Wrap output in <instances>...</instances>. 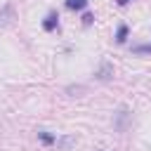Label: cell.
Wrapping results in <instances>:
<instances>
[{
	"instance_id": "30bf717a",
	"label": "cell",
	"mask_w": 151,
	"mask_h": 151,
	"mask_svg": "<svg viewBox=\"0 0 151 151\" xmlns=\"http://www.w3.org/2000/svg\"><path fill=\"white\" fill-rule=\"evenodd\" d=\"M127 2H130V0H118V5H120V7H125Z\"/></svg>"
},
{
	"instance_id": "3957f363",
	"label": "cell",
	"mask_w": 151,
	"mask_h": 151,
	"mask_svg": "<svg viewBox=\"0 0 151 151\" xmlns=\"http://www.w3.org/2000/svg\"><path fill=\"white\" fill-rule=\"evenodd\" d=\"M99 80H111L113 78V66L109 64V61H101V66H99V71L94 73Z\"/></svg>"
},
{
	"instance_id": "9c48e42d",
	"label": "cell",
	"mask_w": 151,
	"mask_h": 151,
	"mask_svg": "<svg viewBox=\"0 0 151 151\" xmlns=\"http://www.w3.org/2000/svg\"><path fill=\"white\" fill-rule=\"evenodd\" d=\"M151 50V45H137L134 47V52H149Z\"/></svg>"
},
{
	"instance_id": "8fae6325",
	"label": "cell",
	"mask_w": 151,
	"mask_h": 151,
	"mask_svg": "<svg viewBox=\"0 0 151 151\" xmlns=\"http://www.w3.org/2000/svg\"><path fill=\"white\" fill-rule=\"evenodd\" d=\"M99 151H104V149H99Z\"/></svg>"
},
{
	"instance_id": "5b68a950",
	"label": "cell",
	"mask_w": 151,
	"mask_h": 151,
	"mask_svg": "<svg viewBox=\"0 0 151 151\" xmlns=\"http://www.w3.org/2000/svg\"><path fill=\"white\" fill-rule=\"evenodd\" d=\"M125 40H127V26H125V24H120V26H118V33H116V42H118V45H123Z\"/></svg>"
},
{
	"instance_id": "8992f818",
	"label": "cell",
	"mask_w": 151,
	"mask_h": 151,
	"mask_svg": "<svg viewBox=\"0 0 151 151\" xmlns=\"http://www.w3.org/2000/svg\"><path fill=\"white\" fill-rule=\"evenodd\" d=\"M38 137H40V142H42V144H54V142H57V137H54V134H50V132H45V130H40V132H38Z\"/></svg>"
},
{
	"instance_id": "52a82bcc",
	"label": "cell",
	"mask_w": 151,
	"mask_h": 151,
	"mask_svg": "<svg viewBox=\"0 0 151 151\" xmlns=\"http://www.w3.org/2000/svg\"><path fill=\"white\" fill-rule=\"evenodd\" d=\"M87 5V0H66V7L68 9H83Z\"/></svg>"
},
{
	"instance_id": "277c9868",
	"label": "cell",
	"mask_w": 151,
	"mask_h": 151,
	"mask_svg": "<svg viewBox=\"0 0 151 151\" xmlns=\"http://www.w3.org/2000/svg\"><path fill=\"white\" fill-rule=\"evenodd\" d=\"M57 26H59V14H57V12H50V14L45 17V21H42V28L50 33V31H54Z\"/></svg>"
},
{
	"instance_id": "ba28073f",
	"label": "cell",
	"mask_w": 151,
	"mask_h": 151,
	"mask_svg": "<svg viewBox=\"0 0 151 151\" xmlns=\"http://www.w3.org/2000/svg\"><path fill=\"white\" fill-rule=\"evenodd\" d=\"M92 21H94V14H90V12H85V14H83V24H85V26H90Z\"/></svg>"
},
{
	"instance_id": "7a4b0ae2",
	"label": "cell",
	"mask_w": 151,
	"mask_h": 151,
	"mask_svg": "<svg viewBox=\"0 0 151 151\" xmlns=\"http://www.w3.org/2000/svg\"><path fill=\"white\" fill-rule=\"evenodd\" d=\"M76 137L73 134H66V137H57V142H54V146H57V151H68L71 146H76Z\"/></svg>"
},
{
	"instance_id": "6da1fadb",
	"label": "cell",
	"mask_w": 151,
	"mask_h": 151,
	"mask_svg": "<svg viewBox=\"0 0 151 151\" xmlns=\"http://www.w3.org/2000/svg\"><path fill=\"white\" fill-rule=\"evenodd\" d=\"M127 123H130V109L127 106H120L118 113H116V120H113L116 132H125L127 130Z\"/></svg>"
}]
</instances>
